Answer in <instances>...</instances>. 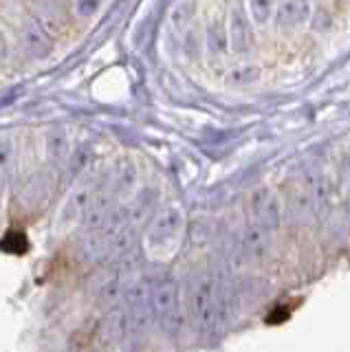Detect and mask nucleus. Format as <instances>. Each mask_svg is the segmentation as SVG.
<instances>
[{"label":"nucleus","mask_w":350,"mask_h":352,"mask_svg":"<svg viewBox=\"0 0 350 352\" xmlns=\"http://www.w3.org/2000/svg\"><path fill=\"white\" fill-rule=\"evenodd\" d=\"M302 304V302H295L293 306H282V308H276V311L271 313V317H267V324H280V322H287V319L291 317L293 308Z\"/></svg>","instance_id":"f257e3e1"}]
</instances>
